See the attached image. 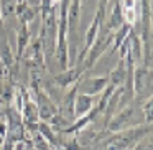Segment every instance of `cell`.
<instances>
[{"instance_id":"cell-1","label":"cell","mask_w":153,"mask_h":150,"mask_svg":"<svg viewBox=\"0 0 153 150\" xmlns=\"http://www.w3.org/2000/svg\"><path fill=\"white\" fill-rule=\"evenodd\" d=\"M132 84H133V99L138 102L152 97V69L150 66L140 64L132 71Z\"/></svg>"},{"instance_id":"cell-2","label":"cell","mask_w":153,"mask_h":150,"mask_svg":"<svg viewBox=\"0 0 153 150\" xmlns=\"http://www.w3.org/2000/svg\"><path fill=\"white\" fill-rule=\"evenodd\" d=\"M138 106H140V102L137 99H133L130 104H127L125 107L117 110L110 117L109 122H107V132H119V130L138 125V122L135 120L137 119V107Z\"/></svg>"},{"instance_id":"cell-3","label":"cell","mask_w":153,"mask_h":150,"mask_svg":"<svg viewBox=\"0 0 153 150\" xmlns=\"http://www.w3.org/2000/svg\"><path fill=\"white\" fill-rule=\"evenodd\" d=\"M109 84V76L86 78L77 81V93L89 94V96H99Z\"/></svg>"},{"instance_id":"cell-4","label":"cell","mask_w":153,"mask_h":150,"mask_svg":"<svg viewBox=\"0 0 153 150\" xmlns=\"http://www.w3.org/2000/svg\"><path fill=\"white\" fill-rule=\"evenodd\" d=\"M104 23H105V30L109 31H115L125 23V18H123V10H122V2L115 0L114 2V7L107 8L105 10V18H104Z\"/></svg>"},{"instance_id":"cell-5","label":"cell","mask_w":153,"mask_h":150,"mask_svg":"<svg viewBox=\"0 0 153 150\" xmlns=\"http://www.w3.org/2000/svg\"><path fill=\"white\" fill-rule=\"evenodd\" d=\"M82 74V68L81 66H71V68H66L63 69L59 74L53 78V84L56 87H71L74 83H77Z\"/></svg>"},{"instance_id":"cell-6","label":"cell","mask_w":153,"mask_h":150,"mask_svg":"<svg viewBox=\"0 0 153 150\" xmlns=\"http://www.w3.org/2000/svg\"><path fill=\"white\" fill-rule=\"evenodd\" d=\"M38 99H36V107H38V117H40L43 122H50L51 117L54 116V114H58L56 107H54V104L51 102V99L48 96H45L43 93H40L38 91Z\"/></svg>"},{"instance_id":"cell-7","label":"cell","mask_w":153,"mask_h":150,"mask_svg":"<svg viewBox=\"0 0 153 150\" xmlns=\"http://www.w3.org/2000/svg\"><path fill=\"white\" fill-rule=\"evenodd\" d=\"M94 102H96V96L77 93L76 97H74V119L82 117L87 112H91L94 109Z\"/></svg>"},{"instance_id":"cell-8","label":"cell","mask_w":153,"mask_h":150,"mask_svg":"<svg viewBox=\"0 0 153 150\" xmlns=\"http://www.w3.org/2000/svg\"><path fill=\"white\" fill-rule=\"evenodd\" d=\"M125 78H127L125 60H119L117 68L109 74V84H112V86H115V87H120L123 83H125Z\"/></svg>"},{"instance_id":"cell-9","label":"cell","mask_w":153,"mask_h":150,"mask_svg":"<svg viewBox=\"0 0 153 150\" xmlns=\"http://www.w3.org/2000/svg\"><path fill=\"white\" fill-rule=\"evenodd\" d=\"M17 53L18 56H23L25 50L30 45V30H28V23L20 22V28H18V37H17Z\"/></svg>"},{"instance_id":"cell-10","label":"cell","mask_w":153,"mask_h":150,"mask_svg":"<svg viewBox=\"0 0 153 150\" xmlns=\"http://www.w3.org/2000/svg\"><path fill=\"white\" fill-rule=\"evenodd\" d=\"M132 25H128V23H123L122 27L119 28V30H115V31H112V43H114V46H112V51H117L119 50V46L125 41V38L130 35V31H132Z\"/></svg>"},{"instance_id":"cell-11","label":"cell","mask_w":153,"mask_h":150,"mask_svg":"<svg viewBox=\"0 0 153 150\" xmlns=\"http://www.w3.org/2000/svg\"><path fill=\"white\" fill-rule=\"evenodd\" d=\"M0 61L4 63L5 68H10L13 64V54H12L10 45L7 41H2L0 43Z\"/></svg>"},{"instance_id":"cell-12","label":"cell","mask_w":153,"mask_h":150,"mask_svg":"<svg viewBox=\"0 0 153 150\" xmlns=\"http://www.w3.org/2000/svg\"><path fill=\"white\" fill-rule=\"evenodd\" d=\"M140 110L143 114V119H145V124H152L153 120V102H152V97L143 102H140Z\"/></svg>"},{"instance_id":"cell-13","label":"cell","mask_w":153,"mask_h":150,"mask_svg":"<svg viewBox=\"0 0 153 150\" xmlns=\"http://www.w3.org/2000/svg\"><path fill=\"white\" fill-rule=\"evenodd\" d=\"M40 130H41V134L45 135V139H48V142H50V143H54V135L51 134L53 130L50 129V125H48V124L41 122V124H40Z\"/></svg>"},{"instance_id":"cell-14","label":"cell","mask_w":153,"mask_h":150,"mask_svg":"<svg viewBox=\"0 0 153 150\" xmlns=\"http://www.w3.org/2000/svg\"><path fill=\"white\" fill-rule=\"evenodd\" d=\"M107 7H109V0H99V7H97V10L105 12Z\"/></svg>"},{"instance_id":"cell-15","label":"cell","mask_w":153,"mask_h":150,"mask_svg":"<svg viewBox=\"0 0 153 150\" xmlns=\"http://www.w3.org/2000/svg\"><path fill=\"white\" fill-rule=\"evenodd\" d=\"M2 22H4V15H2V5H0V27H2Z\"/></svg>"}]
</instances>
